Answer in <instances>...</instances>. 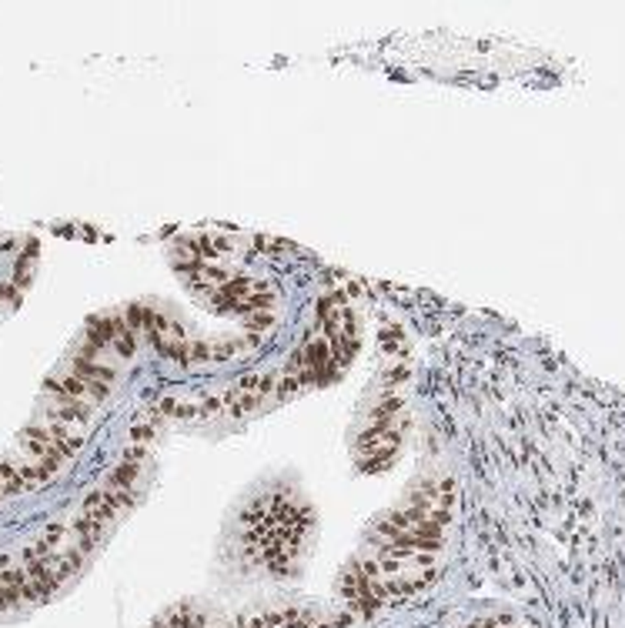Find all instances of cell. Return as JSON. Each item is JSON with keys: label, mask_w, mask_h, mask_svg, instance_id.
<instances>
[{"label": "cell", "mask_w": 625, "mask_h": 628, "mask_svg": "<svg viewBox=\"0 0 625 628\" xmlns=\"http://www.w3.org/2000/svg\"><path fill=\"white\" fill-rule=\"evenodd\" d=\"M244 325L251 327L255 334H261V331H268V327L274 325V314H271V311H258V314H248V321H244Z\"/></svg>", "instance_id": "7c38bea8"}, {"label": "cell", "mask_w": 625, "mask_h": 628, "mask_svg": "<svg viewBox=\"0 0 625 628\" xmlns=\"http://www.w3.org/2000/svg\"><path fill=\"white\" fill-rule=\"evenodd\" d=\"M298 388H301V384H298V377H294V375L278 377V384H274V398H281V402H285V398H291Z\"/></svg>", "instance_id": "4fadbf2b"}, {"label": "cell", "mask_w": 625, "mask_h": 628, "mask_svg": "<svg viewBox=\"0 0 625 628\" xmlns=\"http://www.w3.org/2000/svg\"><path fill=\"white\" fill-rule=\"evenodd\" d=\"M80 515H87V518H94V522H110V518H117V504H114V495L107 491V488H97V491H91L87 498H84V511Z\"/></svg>", "instance_id": "7a4b0ae2"}, {"label": "cell", "mask_w": 625, "mask_h": 628, "mask_svg": "<svg viewBox=\"0 0 625 628\" xmlns=\"http://www.w3.org/2000/svg\"><path fill=\"white\" fill-rule=\"evenodd\" d=\"M64 531H67V528L64 525H47L44 528V535H40V542H44V545H57V542H60V538H64Z\"/></svg>", "instance_id": "e0dca14e"}, {"label": "cell", "mask_w": 625, "mask_h": 628, "mask_svg": "<svg viewBox=\"0 0 625 628\" xmlns=\"http://www.w3.org/2000/svg\"><path fill=\"white\" fill-rule=\"evenodd\" d=\"M54 408L51 415L60 421V425H67V421H91V408L84 402H74V398H54Z\"/></svg>", "instance_id": "3957f363"}, {"label": "cell", "mask_w": 625, "mask_h": 628, "mask_svg": "<svg viewBox=\"0 0 625 628\" xmlns=\"http://www.w3.org/2000/svg\"><path fill=\"white\" fill-rule=\"evenodd\" d=\"M401 404H405L401 398L388 395L385 402H378L375 408H371V421H375V425H381V421H391V418H394V415L401 411Z\"/></svg>", "instance_id": "52a82bcc"}, {"label": "cell", "mask_w": 625, "mask_h": 628, "mask_svg": "<svg viewBox=\"0 0 625 628\" xmlns=\"http://www.w3.org/2000/svg\"><path fill=\"white\" fill-rule=\"evenodd\" d=\"M71 375L80 377V381H87V384H114V377L117 371L114 368H107V364H97V361H87V358H74L71 361Z\"/></svg>", "instance_id": "6da1fadb"}, {"label": "cell", "mask_w": 625, "mask_h": 628, "mask_svg": "<svg viewBox=\"0 0 625 628\" xmlns=\"http://www.w3.org/2000/svg\"><path fill=\"white\" fill-rule=\"evenodd\" d=\"M124 327L128 331H137V327H144V304H130L128 311H124Z\"/></svg>", "instance_id": "8fae6325"}, {"label": "cell", "mask_w": 625, "mask_h": 628, "mask_svg": "<svg viewBox=\"0 0 625 628\" xmlns=\"http://www.w3.org/2000/svg\"><path fill=\"white\" fill-rule=\"evenodd\" d=\"M264 518H268V502H264V498L241 511V525H258V522H264Z\"/></svg>", "instance_id": "9c48e42d"}, {"label": "cell", "mask_w": 625, "mask_h": 628, "mask_svg": "<svg viewBox=\"0 0 625 628\" xmlns=\"http://www.w3.org/2000/svg\"><path fill=\"white\" fill-rule=\"evenodd\" d=\"M141 475V465H134V461H121L110 475H107V488L110 491H130L134 488V481Z\"/></svg>", "instance_id": "5b68a950"}, {"label": "cell", "mask_w": 625, "mask_h": 628, "mask_svg": "<svg viewBox=\"0 0 625 628\" xmlns=\"http://www.w3.org/2000/svg\"><path fill=\"white\" fill-rule=\"evenodd\" d=\"M154 434H157V428L148 425V421H134L130 425V438L134 441H154Z\"/></svg>", "instance_id": "9a60e30c"}, {"label": "cell", "mask_w": 625, "mask_h": 628, "mask_svg": "<svg viewBox=\"0 0 625 628\" xmlns=\"http://www.w3.org/2000/svg\"><path fill=\"white\" fill-rule=\"evenodd\" d=\"M241 351L237 341H221V345H211V361H224V358H235Z\"/></svg>", "instance_id": "5bb4252c"}, {"label": "cell", "mask_w": 625, "mask_h": 628, "mask_svg": "<svg viewBox=\"0 0 625 628\" xmlns=\"http://www.w3.org/2000/svg\"><path fill=\"white\" fill-rule=\"evenodd\" d=\"M157 411H164V415H171V418H201V415H204L198 404L184 402V398H161V402H157Z\"/></svg>", "instance_id": "8992f818"}, {"label": "cell", "mask_w": 625, "mask_h": 628, "mask_svg": "<svg viewBox=\"0 0 625 628\" xmlns=\"http://www.w3.org/2000/svg\"><path fill=\"white\" fill-rule=\"evenodd\" d=\"M148 454V448L144 445H134V448H128V454H124V461H134V465H141V458Z\"/></svg>", "instance_id": "d6986e66"}, {"label": "cell", "mask_w": 625, "mask_h": 628, "mask_svg": "<svg viewBox=\"0 0 625 628\" xmlns=\"http://www.w3.org/2000/svg\"><path fill=\"white\" fill-rule=\"evenodd\" d=\"M194 361H211L208 341H191V364H194Z\"/></svg>", "instance_id": "2e32d148"}, {"label": "cell", "mask_w": 625, "mask_h": 628, "mask_svg": "<svg viewBox=\"0 0 625 628\" xmlns=\"http://www.w3.org/2000/svg\"><path fill=\"white\" fill-rule=\"evenodd\" d=\"M405 377H408V368H405V364H394L388 375H385V381H388V384H398V381H405Z\"/></svg>", "instance_id": "ac0fdd59"}, {"label": "cell", "mask_w": 625, "mask_h": 628, "mask_svg": "<svg viewBox=\"0 0 625 628\" xmlns=\"http://www.w3.org/2000/svg\"><path fill=\"white\" fill-rule=\"evenodd\" d=\"M381 348H385V351H401V348H405V338H401L398 327H385V331H381Z\"/></svg>", "instance_id": "30bf717a"}, {"label": "cell", "mask_w": 625, "mask_h": 628, "mask_svg": "<svg viewBox=\"0 0 625 628\" xmlns=\"http://www.w3.org/2000/svg\"><path fill=\"white\" fill-rule=\"evenodd\" d=\"M104 522H94V518H87V515H80L78 522L71 525V531L80 538V552H91L97 542H101V535H104Z\"/></svg>", "instance_id": "277c9868"}, {"label": "cell", "mask_w": 625, "mask_h": 628, "mask_svg": "<svg viewBox=\"0 0 625 628\" xmlns=\"http://www.w3.org/2000/svg\"><path fill=\"white\" fill-rule=\"evenodd\" d=\"M110 348H114L117 354H121V358H134V351H137V338H134V331H128V327H121Z\"/></svg>", "instance_id": "ba28073f"}]
</instances>
